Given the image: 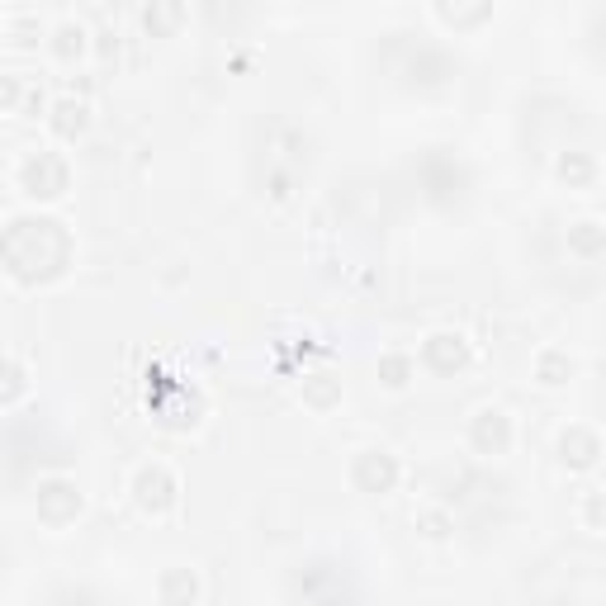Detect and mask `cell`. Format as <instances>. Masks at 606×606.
<instances>
[{"label":"cell","mask_w":606,"mask_h":606,"mask_svg":"<svg viewBox=\"0 0 606 606\" xmlns=\"http://www.w3.org/2000/svg\"><path fill=\"white\" fill-rule=\"evenodd\" d=\"M5 261H10V275L24 285L57 280L72 261V237L57 218H15L5 232Z\"/></svg>","instance_id":"1"},{"label":"cell","mask_w":606,"mask_h":606,"mask_svg":"<svg viewBox=\"0 0 606 606\" xmlns=\"http://www.w3.org/2000/svg\"><path fill=\"white\" fill-rule=\"evenodd\" d=\"M67 180H72V171H67V161L57 152H34L19 166V185H24V195L34 199H57L67 190Z\"/></svg>","instance_id":"2"},{"label":"cell","mask_w":606,"mask_h":606,"mask_svg":"<svg viewBox=\"0 0 606 606\" xmlns=\"http://www.w3.org/2000/svg\"><path fill=\"white\" fill-rule=\"evenodd\" d=\"M176 493H180L176 474L161 469V464H147V469H138V479H133V498H138V507L152 512V517L171 512V507H176Z\"/></svg>","instance_id":"3"},{"label":"cell","mask_w":606,"mask_h":606,"mask_svg":"<svg viewBox=\"0 0 606 606\" xmlns=\"http://www.w3.org/2000/svg\"><path fill=\"white\" fill-rule=\"evenodd\" d=\"M351 479H356L360 493H393V483H398V460L384 455V450H365V455H356V464H351Z\"/></svg>","instance_id":"4"},{"label":"cell","mask_w":606,"mask_h":606,"mask_svg":"<svg viewBox=\"0 0 606 606\" xmlns=\"http://www.w3.org/2000/svg\"><path fill=\"white\" fill-rule=\"evenodd\" d=\"M81 512V493H76V483L67 479H48L38 483V517L62 526V521H72Z\"/></svg>","instance_id":"5"},{"label":"cell","mask_w":606,"mask_h":606,"mask_svg":"<svg viewBox=\"0 0 606 606\" xmlns=\"http://www.w3.org/2000/svg\"><path fill=\"white\" fill-rule=\"evenodd\" d=\"M469 441H474L479 455H507V446H512V422L498 408H483L474 417V427H469Z\"/></svg>","instance_id":"6"},{"label":"cell","mask_w":606,"mask_h":606,"mask_svg":"<svg viewBox=\"0 0 606 606\" xmlns=\"http://www.w3.org/2000/svg\"><path fill=\"white\" fill-rule=\"evenodd\" d=\"M422 360H427L436 375H455V370L469 365V341L455 337V332H436V337H427V346H422Z\"/></svg>","instance_id":"7"},{"label":"cell","mask_w":606,"mask_h":606,"mask_svg":"<svg viewBox=\"0 0 606 606\" xmlns=\"http://www.w3.org/2000/svg\"><path fill=\"white\" fill-rule=\"evenodd\" d=\"M602 455V441H597V431L588 427H569L559 436V460L569 464V469H592Z\"/></svg>","instance_id":"8"},{"label":"cell","mask_w":606,"mask_h":606,"mask_svg":"<svg viewBox=\"0 0 606 606\" xmlns=\"http://www.w3.org/2000/svg\"><path fill=\"white\" fill-rule=\"evenodd\" d=\"M180 24H185V0H147L143 29H147L152 38H171V34H180Z\"/></svg>","instance_id":"9"},{"label":"cell","mask_w":606,"mask_h":606,"mask_svg":"<svg viewBox=\"0 0 606 606\" xmlns=\"http://www.w3.org/2000/svg\"><path fill=\"white\" fill-rule=\"evenodd\" d=\"M436 15L446 19L450 29H479L483 19L493 15V0H436Z\"/></svg>","instance_id":"10"},{"label":"cell","mask_w":606,"mask_h":606,"mask_svg":"<svg viewBox=\"0 0 606 606\" xmlns=\"http://www.w3.org/2000/svg\"><path fill=\"white\" fill-rule=\"evenodd\" d=\"M48 124H53V133L57 138H81L86 133V124H90V109L81 105V100H57L53 105V114H48Z\"/></svg>","instance_id":"11"},{"label":"cell","mask_w":606,"mask_h":606,"mask_svg":"<svg viewBox=\"0 0 606 606\" xmlns=\"http://www.w3.org/2000/svg\"><path fill=\"white\" fill-rule=\"evenodd\" d=\"M569 251H578V256H602V251H606V228H602V223H573V228H569Z\"/></svg>","instance_id":"12"},{"label":"cell","mask_w":606,"mask_h":606,"mask_svg":"<svg viewBox=\"0 0 606 606\" xmlns=\"http://www.w3.org/2000/svg\"><path fill=\"white\" fill-rule=\"evenodd\" d=\"M569 375H573V360L564 356V351H545V356L535 360V379H540L545 389H559Z\"/></svg>","instance_id":"13"},{"label":"cell","mask_w":606,"mask_h":606,"mask_svg":"<svg viewBox=\"0 0 606 606\" xmlns=\"http://www.w3.org/2000/svg\"><path fill=\"white\" fill-rule=\"evenodd\" d=\"M303 398H308L313 408H332V403L341 398V384L332 375H308L303 379Z\"/></svg>","instance_id":"14"},{"label":"cell","mask_w":606,"mask_h":606,"mask_svg":"<svg viewBox=\"0 0 606 606\" xmlns=\"http://www.w3.org/2000/svg\"><path fill=\"white\" fill-rule=\"evenodd\" d=\"M53 53L62 57V62L81 57V53H86V29H81V24H62V29L53 34Z\"/></svg>","instance_id":"15"},{"label":"cell","mask_w":606,"mask_h":606,"mask_svg":"<svg viewBox=\"0 0 606 606\" xmlns=\"http://www.w3.org/2000/svg\"><path fill=\"white\" fill-rule=\"evenodd\" d=\"M199 597V583L195 573H171V578H161V602H195Z\"/></svg>","instance_id":"16"},{"label":"cell","mask_w":606,"mask_h":606,"mask_svg":"<svg viewBox=\"0 0 606 606\" xmlns=\"http://www.w3.org/2000/svg\"><path fill=\"white\" fill-rule=\"evenodd\" d=\"M554 171H559V180H569V185H588V180H592V157H583V152H564Z\"/></svg>","instance_id":"17"},{"label":"cell","mask_w":606,"mask_h":606,"mask_svg":"<svg viewBox=\"0 0 606 606\" xmlns=\"http://www.w3.org/2000/svg\"><path fill=\"white\" fill-rule=\"evenodd\" d=\"M379 379H384L389 389H403V384L412 379V360L408 356H384L379 360Z\"/></svg>","instance_id":"18"},{"label":"cell","mask_w":606,"mask_h":606,"mask_svg":"<svg viewBox=\"0 0 606 606\" xmlns=\"http://www.w3.org/2000/svg\"><path fill=\"white\" fill-rule=\"evenodd\" d=\"M417 531L431 535V540H441V535H450V517L446 512H422V517H417Z\"/></svg>","instance_id":"19"},{"label":"cell","mask_w":606,"mask_h":606,"mask_svg":"<svg viewBox=\"0 0 606 606\" xmlns=\"http://www.w3.org/2000/svg\"><path fill=\"white\" fill-rule=\"evenodd\" d=\"M19 389H24V370H19V360H10V370H5V403H15Z\"/></svg>","instance_id":"20"},{"label":"cell","mask_w":606,"mask_h":606,"mask_svg":"<svg viewBox=\"0 0 606 606\" xmlns=\"http://www.w3.org/2000/svg\"><path fill=\"white\" fill-rule=\"evenodd\" d=\"M583 517H588V526H606V493H592L588 507H583Z\"/></svg>","instance_id":"21"}]
</instances>
